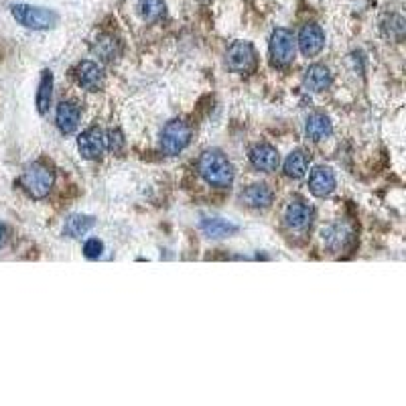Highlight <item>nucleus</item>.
Returning <instances> with one entry per match:
<instances>
[{"label": "nucleus", "mask_w": 406, "mask_h": 406, "mask_svg": "<svg viewBox=\"0 0 406 406\" xmlns=\"http://www.w3.org/2000/svg\"><path fill=\"white\" fill-rule=\"evenodd\" d=\"M197 167H199V175L203 177V181L211 187L225 189L234 183V167L222 151H215V148L205 151L199 157Z\"/></svg>", "instance_id": "nucleus-1"}, {"label": "nucleus", "mask_w": 406, "mask_h": 406, "mask_svg": "<svg viewBox=\"0 0 406 406\" xmlns=\"http://www.w3.org/2000/svg\"><path fill=\"white\" fill-rule=\"evenodd\" d=\"M53 181H55V175H53L51 167L41 161L26 165L23 177H21V185H23L25 193L33 199H43L49 196Z\"/></svg>", "instance_id": "nucleus-2"}, {"label": "nucleus", "mask_w": 406, "mask_h": 406, "mask_svg": "<svg viewBox=\"0 0 406 406\" xmlns=\"http://www.w3.org/2000/svg\"><path fill=\"white\" fill-rule=\"evenodd\" d=\"M14 21L25 29L33 31H47L59 23V14L43 6H33V4H13L11 9Z\"/></svg>", "instance_id": "nucleus-3"}, {"label": "nucleus", "mask_w": 406, "mask_h": 406, "mask_svg": "<svg viewBox=\"0 0 406 406\" xmlns=\"http://www.w3.org/2000/svg\"><path fill=\"white\" fill-rule=\"evenodd\" d=\"M295 53H297L295 35L288 29H283V26L275 29L273 35H270V57H273V64L276 67L290 66L293 59H295Z\"/></svg>", "instance_id": "nucleus-4"}, {"label": "nucleus", "mask_w": 406, "mask_h": 406, "mask_svg": "<svg viewBox=\"0 0 406 406\" xmlns=\"http://www.w3.org/2000/svg\"><path fill=\"white\" fill-rule=\"evenodd\" d=\"M191 141V128L185 124L183 120H171L161 132V148L165 155L175 157L183 151Z\"/></svg>", "instance_id": "nucleus-5"}, {"label": "nucleus", "mask_w": 406, "mask_h": 406, "mask_svg": "<svg viewBox=\"0 0 406 406\" xmlns=\"http://www.w3.org/2000/svg\"><path fill=\"white\" fill-rule=\"evenodd\" d=\"M225 64L236 73H252L256 69V51L248 41H234L225 51Z\"/></svg>", "instance_id": "nucleus-6"}, {"label": "nucleus", "mask_w": 406, "mask_h": 406, "mask_svg": "<svg viewBox=\"0 0 406 406\" xmlns=\"http://www.w3.org/2000/svg\"><path fill=\"white\" fill-rule=\"evenodd\" d=\"M299 49L305 57H315L325 47V33L319 25H305L299 33Z\"/></svg>", "instance_id": "nucleus-7"}, {"label": "nucleus", "mask_w": 406, "mask_h": 406, "mask_svg": "<svg viewBox=\"0 0 406 406\" xmlns=\"http://www.w3.org/2000/svg\"><path fill=\"white\" fill-rule=\"evenodd\" d=\"M250 163L256 171H263V173H273L278 169L280 165V157H278V151L270 144H256L252 146L250 151Z\"/></svg>", "instance_id": "nucleus-8"}, {"label": "nucleus", "mask_w": 406, "mask_h": 406, "mask_svg": "<svg viewBox=\"0 0 406 406\" xmlns=\"http://www.w3.org/2000/svg\"><path fill=\"white\" fill-rule=\"evenodd\" d=\"M78 148L83 158H100L106 151L104 132L100 128H90L78 138Z\"/></svg>", "instance_id": "nucleus-9"}, {"label": "nucleus", "mask_w": 406, "mask_h": 406, "mask_svg": "<svg viewBox=\"0 0 406 406\" xmlns=\"http://www.w3.org/2000/svg\"><path fill=\"white\" fill-rule=\"evenodd\" d=\"M78 81L88 92H100L104 88V71L93 61H81L78 66Z\"/></svg>", "instance_id": "nucleus-10"}, {"label": "nucleus", "mask_w": 406, "mask_h": 406, "mask_svg": "<svg viewBox=\"0 0 406 406\" xmlns=\"http://www.w3.org/2000/svg\"><path fill=\"white\" fill-rule=\"evenodd\" d=\"M79 118H81V112H79V106L73 102H61L57 106V112H55V122L59 126V131L64 134H73L78 131Z\"/></svg>", "instance_id": "nucleus-11"}, {"label": "nucleus", "mask_w": 406, "mask_h": 406, "mask_svg": "<svg viewBox=\"0 0 406 406\" xmlns=\"http://www.w3.org/2000/svg\"><path fill=\"white\" fill-rule=\"evenodd\" d=\"M309 189L315 197H325L335 189V175L329 167H315L309 175Z\"/></svg>", "instance_id": "nucleus-12"}, {"label": "nucleus", "mask_w": 406, "mask_h": 406, "mask_svg": "<svg viewBox=\"0 0 406 406\" xmlns=\"http://www.w3.org/2000/svg\"><path fill=\"white\" fill-rule=\"evenodd\" d=\"M303 86L307 92H325L329 86H331V71L325 66H319L315 64L307 71H305V78H303Z\"/></svg>", "instance_id": "nucleus-13"}, {"label": "nucleus", "mask_w": 406, "mask_h": 406, "mask_svg": "<svg viewBox=\"0 0 406 406\" xmlns=\"http://www.w3.org/2000/svg\"><path fill=\"white\" fill-rule=\"evenodd\" d=\"M313 220V210L303 203V201H293L285 210V222L290 230H305Z\"/></svg>", "instance_id": "nucleus-14"}, {"label": "nucleus", "mask_w": 406, "mask_h": 406, "mask_svg": "<svg viewBox=\"0 0 406 406\" xmlns=\"http://www.w3.org/2000/svg\"><path fill=\"white\" fill-rule=\"evenodd\" d=\"M273 191L270 187L264 183H254L244 189L242 193V201L248 205V208H254V210H266L270 203H273Z\"/></svg>", "instance_id": "nucleus-15"}, {"label": "nucleus", "mask_w": 406, "mask_h": 406, "mask_svg": "<svg viewBox=\"0 0 406 406\" xmlns=\"http://www.w3.org/2000/svg\"><path fill=\"white\" fill-rule=\"evenodd\" d=\"M305 132H307V136H309L311 141L319 143V141H325V138L331 136L333 126H331V120H329L325 114H313L311 118L307 120Z\"/></svg>", "instance_id": "nucleus-16"}, {"label": "nucleus", "mask_w": 406, "mask_h": 406, "mask_svg": "<svg viewBox=\"0 0 406 406\" xmlns=\"http://www.w3.org/2000/svg\"><path fill=\"white\" fill-rule=\"evenodd\" d=\"M201 232L210 238H228L238 232L236 223H230L222 218H211L201 222Z\"/></svg>", "instance_id": "nucleus-17"}, {"label": "nucleus", "mask_w": 406, "mask_h": 406, "mask_svg": "<svg viewBox=\"0 0 406 406\" xmlns=\"http://www.w3.org/2000/svg\"><path fill=\"white\" fill-rule=\"evenodd\" d=\"M53 100V73L49 69L43 71L39 81V90H37V110L41 116H45L49 112V106Z\"/></svg>", "instance_id": "nucleus-18"}, {"label": "nucleus", "mask_w": 406, "mask_h": 406, "mask_svg": "<svg viewBox=\"0 0 406 406\" xmlns=\"http://www.w3.org/2000/svg\"><path fill=\"white\" fill-rule=\"evenodd\" d=\"M96 225V220L92 215H81V213H76L71 218H67L66 222V234L69 238H81L86 236L90 230Z\"/></svg>", "instance_id": "nucleus-19"}, {"label": "nucleus", "mask_w": 406, "mask_h": 406, "mask_svg": "<svg viewBox=\"0 0 406 406\" xmlns=\"http://www.w3.org/2000/svg\"><path fill=\"white\" fill-rule=\"evenodd\" d=\"M307 169H309V158L303 151H295L290 153L285 161V173L287 177H293V179H301L307 175Z\"/></svg>", "instance_id": "nucleus-20"}, {"label": "nucleus", "mask_w": 406, "mask_h": 406, "mask_svg": "<svg viewBox=\"0 0 406 406\" xmlns=\"http://www.w3.org/2000/svg\"><path fill=\"white\" fill-rule=\"evenodd\" d=\"M138 9H141V16H143L146 23H157L167 13L165 0H141Z\"/></svg>", "instance_id": "nucleus-21"}, {"label": "nucleus", "mask_w": 406, "mask_h": 406, "mask_svg": "<svg viewBox=\"0 0 406 406\" xmlns=\"http://www.w3.org/2000/svg\"><path fill=\"white\" fill-rule=\"evenodd\" d=\"M93 51L98 53L102 59L106 61H110V59H114V55H116V39H100L96 45H93Z\"/></svg>", "instance_id": "nucleus-22"}, {"label": "nucleus", "mask_w": 406, "mask_h": 406, "mask_svg": "<svg viewBox=\"0 0 406 406\" xmlns=\"http://www.w3.org/2000/svg\"><path fill=\"white\" fill-rule=\"evenodd\" d=\"M102 252H104V244H102L98 238H92V240H88V242L83 244V254H86V258H90V260H98V258L102 256Z\"/></svg>", "instance_id": "nucleus-23"}, {"label": "nucleus", "mask_w": 406, "mask_h": 406, "mask_svg": "<svg viewBox=\"0 0 406 406\" xmlns=\"http://www.w3.org/2000/svg\"><path fill=\"white\" fill-rule=\"evenodd\" d=\"M108 148H110L114 155L122 153V148H124V136H122V132L120 131L108 132Z\"/></svg>", "instance_id": "nucleus-24"}, {"label": "nucleus", "mask_w": 406, "mask_h": 406, "mask_svg": "<svg viewBox=\"0 0 406 406\" xmlns=\"http://www.w3.org/2000/svg\"><path fill=\"white\" fill-rule=\"evenodd\" d=\"M4 242H6V228L0 223V248L4 246Z\"/></svg>", "instance_id": "nucleus-25"}]
</instances>
